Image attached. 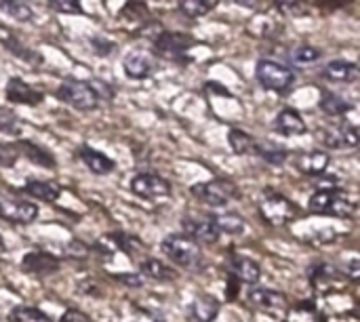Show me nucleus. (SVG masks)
<instances>
[{
	"mask_svg": "<svg viewBox=\"0 0 360 322\" xmlns=\"http://www.w3.org/2000/svg\"><path fill=\"white\" fill-rule=\"evenodd\" d=\"M285 322H327V316L312 302H304L295 308H287Z\"/></svg>",
	"mask_w": 360,
	"mask_h": 322,
	"instance_id": "obj_27",
	"label": "nucleus"
},
{
	"mask_svg": "<svg viewBox=\"0 0 360 322\" xmlns=\"http://www.w3.org/2000/svg\"><path fill=\"white\" fill-rule=\"evenodd\" d=\"M139 270H141V274H143L146 278H150V281H154V283H171V281L177 278V274H175L173 268H169L165 262L154 259V257L143 259V262L139 264Z\"/></svg>",
	"mask_w": 360,
	"mask_h": 322,
	"instance_id": "obj_25",
	"label": "nucleus"
},
{
	"mask_svg": "<svg viewBox=\"0 0 360 322\" xmlns=\"http://www.w3.org/2000/svg\"><path fill=\"white\" fill-rule=\"evenodd\" d=\"M321 57H323L321 49H316V46H312V44H302V46H297V49L291 53L289 59H291V63H293L295 67H310V65L319 63Z\"/></svg>",
	"mask_w": 360,
	"mask_h": 322,
	"instance_id": "obj_29",
	"label": "nucleus"
},
{
	"mask_svg": "<svg viewBox=\"0 0 360 322\" xmlns=\"http://www.w3.org/2000/svg\"><path fill=\"white\" fill-rule=\"evenodd\" d=\"M131 192L146 200L167 198L171 194V181L158 173H137L131 179Z\"/></svg>",
	"mask_w": 360,
	"mask_h": 322,
	"instance_id": "obj_8",
	"label": "nucleus"
},
{
	"mask_svg": "<svg viewBox=\"0 0 360 322\" xmlns=\"http://www.w3.org/2000/svg\"><path fill=\"white\" fill-rule=\"evenodd\" d=\"M226 272L238 281L240 285H257L259 278H262V266L251 259V257H243V255H234V257H228L226 262Z\"/></svg>",
	"mask_w": 360,
	"mask_h": 322,
	"instance_id": "obj_15",
	"label": "nucleus"
},
{
	"mask_svg": "<svg viewBox=\"0 0 360 322\" xmlns=\"http://www.w3.org/2000/svg\"><path fill=\"white\" fill-rule=\"evenodd\" d=\"M253 154L259 156L264 162H268V165H272V167H283V165L289 160V150L283 148L281 143H274V141H268V139L255 141Z\"/></svg>",
	"mask_w": 360,
	"mask_h": 322,
	"instance_id": "obj_23",
	"label": "nucleus"
},
{
	"mask_svg": "<svg viewBox=\"0 0 360 322\" xmlns=\"http://www.w3.org/2000/svg\"><path fill=\"white\" fill-rule=\"evenodd\" d=\"M194 44V38L190 34H184V32H160L156 38H154V53L162 59H181L188 55L190 46Z\"/></svg>",
	"mask_w": 360,
	"mask_h": 322,
	"instance_id": "obj_7",
	"label": "nucleus"
},
{
	"mask_svg": "<svg viewBox=\"0 0 360 322\" xmlns=\"http://www.w3.org/2000/svg\"><path fill=\"white\" fill-rule=\"evenodd\" d=\"M19 154L15 150V146H6V143H0V167H13L17 162Z\"/></svg>",
	"mask_w": 360,
	"mask_h": 322,
	"instance_id": "obj_40",
	"label": "nucleus"
},
{
	"mask_svg": "<svg viewBox=\"0 0 360 322\" xmlns=\"http://www.w3.org/2000/svg\"><path fill=\"white\" fill-rule=\"evenodd\" d=\"M329 162H331V158H329V154L323 152V150L300 152V154H295V158H293L295 169H297L302 175H306V177H319V175L327 173Z\"/></svg>",
	"mask_w": 360,
	"mask_h": 322,
	"instance_id": "obj_16",
	"label": "nucleus"
},
{
	"mask_svg": "<svg viewBox=\"0 0 360 322\" xmlns=\"http://www.w3.org/2000/svg\"><path fill=\"white\" fill-rule=\"evenodd\" d=\"M4 44H6L19 59H25V61L32 63V65H40V63H42V55H40V53L32 51L30 46H23V44H21L19 40H15V38H6Z\"/></svg>",
	"mask_w": 360,
	"mask_h": 322,
	"instance_id": "obj_38",
	"label": "nucleus"
},
{
	"mask_svg": "<svg viewBox=\"0 0 360 322\" xmlns=\"http://www.w3.org/2000/svg\"><path fill=\"white\" fill-rule=\"evenodd\" d=\"M15 150H17L19 156L27 158L30 162H34V165H38V167H42V169H55V158H53V154H51L49 150H44L42 146L30 141V139L17 141V143H15Z\"/></svg>",
	"mask_w": 360,
	"mask_h": 322,
	"instance_id": "obj_21",
	"label": "nucleus"
},
{
	"mask_svg": "<svg viewBox=\"0 0 360 322\" xmlns=\"http://www.w3.org/2000/svg\"><path fill=\"white\" fill-rule=\"evenodd\" d=\"M232 2L238 6H245V8H257L262 0H232Z\"/></svg>",
	"mask_w": 360,
	"mask_h": 322,
	"instance_id": "obj_45",
	"label": "nucleus"
},
{
	"mask_svg": "<svg viewBox=\"0 0 360 322\" xmlns=\"http://www.w3.org/2000/svg\"><path fill=\"white\" fill-rule=\"evenodd\" d=\"M190 194L207 207H228L232 200L238 198V188L232 179H213L194 183L190 188Z\"/></svg>",
	"mask_w": 360,
	"mask_h": 322,
	"instance_id": "obj_6",
	"label": "nucleus"
},
{
	"mask_svg": "<svg viewBox=\"0 0 360 322\" xmlns=\"http://www.w3.org/2000/svg\"><path fill=\"white\" fill-rule=\"evenodd\" d=\"M4 249H6V245H4V240H2V236H0V253H4Z\"/></svg>",
	"mask_w": 360,
	"mask_h": 322,
	"instance_id": "obj_47",
	"label": "nucleus"
},
{
	"mask_svg": "<svg viewBox=\"0 0 360 322\" xmlns=\"http://www.w3.org/2000/svg\"><path fill=\"white\" fill-rule=\"evenodd\" d=\"M344 272H346V276H350V278H352V281L356 283V281H359V276H360L359 259L354 257V259H352V262H350V264L346 266V270H344Z\"/></svg>",
	"mask_w": 360,
	"mask_h": 322,
	"instance_id": "obj_44",
	"label": "nucleus"
},
{
	"mask_svg": "<svg viewBox=\"0 0 360 322\" xmlns=\"http://www.w3.org/2000/svg\"><path fill=\"white\" fill-rule=\"evenodd\" d=\"M359 65L354 61H346V59H335L329 61L323 70V76L331 82H340V84H350L359 80Z\"/></svg>",
	"mask_w": 360,
	"mask_h": 322,
	"instance_id": "obj_19",
	"label": "nucleus"
},
{
	"mask_svg": "<svg viewBox=\"0 0 360 322\" xmlns=\"http://www.w3.org/2000/svg\"><path fill=\"white\" fill-rule=\"evenodd\" d=\"M55 97L80 112H91L99 110L105 101L112 99V89L99 80H65L57 86Z\"/></svg>",
	"mask_w": 360,
	"mask_h": 322,
	"instance_id": "obj_1",
	"label": "nucleus"
},
{
	"mask_svg": "<svg viewBox=\"0 0 360 322\" xmlns=\"http://www.w3.org/2000/svg\"><path fill=\"white\" fill-rule=\"evenodd\" d=\"M23 120L8 108H2L0 105V133L2 135H8V137H19L21 131H23Z\"/></svg>",
	"mask_w": 360,
	"mask_h": 322,
	"instance_id": "obj_32",
	"label": "nucleus"
},
{
	"mask_svg": "<svg viewBox=\"0 0 360 322\" xmlns=\"http://www.w3.org/2000/svg\"><path fill=\"white\" fill-rule=\"evenodd\" d=\"M274 129H276L281 135H285V137H297V135H304V133L308 131V127H306L302 114H300L297 110H293V108L281 110V114H278L276 120H274Z\"/></svg>",
	"mask_w": 360,
	"mask_h": 322,
	"instance_id": "obj_20",
	"label": "nucleus"
},
{
	"mask_svg": "<svg viewBox=\"0 0 360 322\" xmlns=\"http://www.w3.org/2000/svg\"><path fill=\"white\" fill-rule=\"evenodd\" d=\"M49 6L63 15H82V0H49Z\"/></svg>",
	"mask_w": 360,
	"mask_h": 322,
	"instance_id": "obj_39",
	"label": "nucleus"
},
{
	"mask_svg": "<svg viewBox=\"0 0 360 322\" xmlns=\"http://www.w3.org/2000/svg\"><path fill=\"white\" fill-rule=\"evenodd\" d=\"M4 95L11 103H23V105H40L44 99V95L38 89L23 82L21 78H11L4 86Z\"/></svg>",
	"mask_w": 360,
	"mask_h": 322,
	"instance_id": "obj_17",
	"label": "nucleus"
},
{
	"mask_svg": "<svg viewBox=\"0 0 360 322\" xmlns=\"http://www.w3.org/2000/svg\"><path fill=\"white\" fill-rule=\"evenodd\" d=\"M181 228H184V234L198 245H215L221 236L211 215L209 217H184Z\"/></svg>",
	"mask_w": 360,
	"mask_h": 322,
	"instance_id": "obj_11",
	"label": "nucleus"
},
{
	"mask_svg": "<svg viewBox=\"0 0 360 322\" xmlns=\"http://www.w3.org/2000/svg\"><path fill=\"white\" fill-rule=\"evenodd\" d=\"M228 141H230V148L234 150V154L245 156V154H253L255 141H257V139H253V135H249V133L243 131V129H230Z\"/></svg>",
	"mask_w": 360,
	"mask_h": 322,
	"instance_id": "obj_30",
	"label": "nucleus"
},
{
	"mask_svg": "<svg viewBox=\"0 0 360 322\" xmlns=\"http://www.w3.org/2000/svg\"><path fill=\"white\" fill-rule=\"evenodd\" d=\"M59 268H61L59 259L51 253H44V251L27 253L21 259V270L30 276H36V278H49V276L57 274Z\"/></svg>",
	"mask_w": 360,
	"mask_h": 322,
	"instance_id": "obj_13",
	"label": "nucleus"
},
{
	"mask_svg": "<svg viewBox=\"0 0 360 322\" xmlns=\"http://www.w3.org/2000/svg\"><path fill=\"white\" fill-rule=\"evenodd\" d=\"M11 322H53L51 316H46L44 312H40L38 308L32 306H17L11 312Z\"/></svg>",
	"mask_w": 360,
	"mask_h": 322,
	"instance_id": "obj_35",
	"label": "nucleus"
},
{
	"mask_svg": "<svg viewBox=\"0 0 360 322\" xmlns=\"http://www.w3.org/2000/svg\"><path fill=\"white\" fill-rule=\"evenodd\" d=\"M59 322H93V321H91L84 312L70 308V310H65V312H63V316H61V321Z\"/></svg>",
	"mask_w": 360,
	"mask_h": 322,
	"instance_id": "obj_41",
	"label": "nucleus"
},
{
	"mask_svg": "<svg viewBox=\"0 0 360 322\" xmlns=\"http://www.w3.org/2000/svg\"><path fill=\"white\" fill-rule=\"evenodd\" d=\"M272 2L276 11L283 13L285 17H304L310 11L308 0H272Z\"/></svg>",
	"mask_w": 360,
	"mask_h": 322,
	"instance_id": "obj_36",
	"label": "nucleus"
},
{
	"mask_svg": "<svg viewBox=\"0 0 360 322\" xmlns=\"http://www.w3.org/2000/svg\"><path fill=\"white\" fill-rule=\"evenodd\" d=\"M344 276L335 266L331 264H316L308 270V281L314 287L316 293H331L335 289H340L344 285Z\"/></svg>",
	"mask_w": 360,
	"mask_h": 322,
	"instance_id": "obj_12",
	"label": "nucleus"
},
{
	"mask_svg": "<svg viewBox=\"0 0 360 322\" xmlns=\"http://www.w3.org/2000/svg\"><path fill=\"white\" fill-rule=\"evenodd\" d=\"M190 316L196 322H213L219 316V302L213 295H198L190 306Z\"/></svg>",
	"mask_w": 360,
	"mask_h": 322,
	"instance_id": "obj_24",
	"label": "nucleus"
},
{
	"mask_svg": "<svg viewBox=\"0 0 360 322\" xmlns=\"http://www.w3.org/2000/svg\"><path fill=\"white\" fill-rule=\"evenodd\" d=\"M308 207L316 215H329V217H340V219H348L356 213V202L338 186L316 190L310 196Z\"/></svg>",
	"mask_w": 360,
	"mask_h": 322,
	"instance_id": "obj_2",
	"label": "nucleus"
},
{
	"mask_svg": "<svg viewBox=\"0 0 360 322\" xmlns=\"http://www.w3.org/2000/svg\"><path fill=\"white\" fill-rule=\"evenodd\" d=\"M259 215L272 228L287 226L297 217V205L281 192L266 190L259 200Z\"/></svg>",
	"mask_w": 360,
	"mask_h": 322,
	"instance_id": "obj_4",
	"label": "nucleus"
},
{
	"mask_svg": "<svg viewBox=\"0 0 360 322\" xmlns=\"http://www.w3.org/2000/svg\"><path fill=\"white\" fill-rule=\"evenodd\" d=\"M211 217H213V221H215V226H217V230L221 234L236 236V234L245 232V219L240 215H236V213H221V215H211Z\"/></svg>",
	"mask_w": 360,
	"mask_h": 322,
	"instance_id": "obj_31",
	"label": "nucleus"
},
{
	"mask_svg": "<svg viewBox=\"0 0 360 322\" xmlns=\"http://www.w3.org/2000/svg\"><path fill=\"white\" fill-rule=\"evenodd\" d=\"M120 283H124V285H129V287H141L143 285V278L141 276H137V274H120V276H116Z\"/></svg>",
	"mask_w": 360,
	"mask_h": 322,
	"instance_id": "obj_43",
	"label": "nucleus"
},
{
	"mask_svg": "<svg viewBox=\"0 0 360 322\" xmlns=\"http://www.w3.org/2000/svg\"><path fill=\"white\" fill-rule=\"evenodd\" d=\"M122 70L131 80H146L154 72V59L146 53L133 51L122 59Z\"/></svg>",
	"mask_w": 360,
	"mask_h": 322,
	"instance_id": "obj_18",
	"label": "nucleus"
},
{
	"mask_svg": "<svg viewBox=\"0 0 360 322\" xmlns=\"http://www.w3.org/2000/svg\"><path fill=\"white\" fill-rule=\"evenodd\" d=\"M0 11L17 21H30L34 17L32 6L25 4L23 0H0Z\"/></svg>",
	"mask_w": 360,
	"mask_h": 322,
	"instance_id": "obj_34",
	"label": "nucleus"
},
{
	"mask_svg": "<svg viewBox=\"0 0 360 322\" xmlns=\"http://www.w3.org/2000/svg\"><path fill=\"white\" fill-rule=\"evenodd\" d=\"M323 143L329 150H354L359 146V129L350 122H338L323 129Z\"/></svg>",
	"mask_w": 360,
	"mask_h": 322,
	"instance_id": "obj_10",
	"label": "nucleus"
},
{
	"mask_svg": "<svg viewBox=\"0 0 360 322\" xmlns=\"http://www.w3.org/2000/svg\"><path fill=\"white\" fill-rule=\"evenodd\" d=\"M215 6H217V0H179V11L190 19L205 17Z\"/></svg>",
	"mask_w": 360,
	"mask_h": 322,
	"instance_id": "obj_33",
	"label": "nucleus"
},
{
	"mask_svg": "<svg viewBox=\"0 0 360 322\" xmlns=\"http://www.w3.org/2000/svg\"><path fill=\"white\" fill-rule=\"evenodd\" d=\"M255 78L257 82L272 93H289L295 84V72L281 63V61H272V59H262L255 65Z\"/></svg>",
	"mask_w": 360,
	"mask_h": 322,
	"instance_id": "obj_5",
	"label": "nucleus"
},
{
	"mask_svg": "<svg viewBox=\"0 0 360 322\" xmlns=\"http://www.w3.org/2000/svg\"><path fill=\"white\" fill-rule=\"evenodd\" d=\"M162 253L177 266L186 268V270H200L202 268V251L200 245L194 243L192 238H188L186 234H169L162 245H160Z\"/></svg>",
	"mask_w": 360,
	"mask_h": 322,
	"instance_id": "obj_3",
	"label": "nucleus"
},
{
	"mask_svg": "<svg viewBox=\"0 0 360 322\" xmlns=\"http://www.w3.org/2000/svg\"><path fill=\"white\" fill-rule=\"evenodd\" d=\"M325 4H329L331 8H340V6H346V4H350L352 0H323Z\"/></svg>",
	"mask_w": 360,
	"mask_h": 322,
	"instance_id": "obj_46",
	"label": "nucleus"
},
{
	"mask_svg": "<svg viewBox=\"0 0 360 322\" xmlns=\"http://www.w3.org/2000/svg\"><path fill=\"white\" fill-rule=\"evenodd\" d=\"M23 192L40 202H55L61 196V188L51 181H27Z\"/></svg>",
	"mask_w": 360,
	"mask_h": 322,
	"instance_id": "obj_26",
	"label": "nucleus"
},
{
	"mask_svg": "<svg viewBox=\"0 0 360 322\" xmlns=\"http://www.w3.org/2000/svg\"><path fill=\"white\" fill-rule=\"evenodd\" d=\"M249 304L255 308V310H262V312H270V314H276V312H285L289 308V300L285 293L281 291H272V289H264V287H255L249 291L247 295Z\"/></svg>",
	"mask_w": 360,
	"mask_h": 322,
	"instance_id": "obj_14",
	"label": "nucleus"
},
{
	"mask_svg": "<svg viewBox=\"0 0 360 322\" xmlns=\"http://www.w3.org/2000/svg\"><path fill=\"white\" fill-rule=\"evenodd\" d=\"M91 44H93V49L97 51V55H108L110 51H114V44L112 42H108V40H103V38H91Z\"/></svg>",
	"mask_w": 360,
	"mask_h": 322,
	"instance_id": "obj_42",
	"label": "nucleus"
},
{
	"mask_svg": "<svg viewBox=\"0 0 360 322\" xmlns=\"http://www.w3.org/2000/svg\"><path fill=\"white\" fill-rule=\"evenodd\" d=\"M36 217H38V207L34 202L0 196V219L8 224L25 226V224H32Z\"/></svg>",
	"mask_w": 360,
	"mask_h": 322,
	"instance_id": "obj_9",
	"label": "nucleus"
},
{
	"mask_svg": "<svg viewBox=\"0 0 360 322\" xmlns=\"http://www.w3.org/2000/svg\"><path fill=\"white\" fill-rule=\"evenodd\" d=\"M80 160L95 175H110L116 169V162L108 154H103V152H99L95 148H89V146L80 148Z\"/></svg>",
	"mask_w": 360,
	"mask_h": 322,
	"instance_id": "obj_22",
	"label": "nucleus"
},
{
	"mask_svg": "<svg viewBox=\"0 0 360 322\" xmlns=\"http://www.w3.org/2000/svg\"><path fill=\"white\" fill-rule=\"evenodd\" d=\"M118 17H124V19L131 21V23H141L143 19L150 17V13H148L146 4H143L141 0H131V2H127V4L122 6V11L118 13Z\"/></svg>",
	"mask_w": 360,
	"mask_h": 322,
	"instance_id": "obj_37",
	"label": "nucleus"
},
{
	"mask_svg": "<svg viewBox=\"0 0 360 322\" xmlns=\"http://www.w3.org/2000/svg\"><path fill=\"white\" fill-rule=\"evenodd\" d=\"M319 105L329 116H346L348 112H352V103H348L342 95L331 93V91L321 93V103Z\"/></svg>",
	"mask_w": 360,
	"mask_h": 322,
	"instance_id": "obj_28",
	"label": "nucleus"
}]
</instances>
